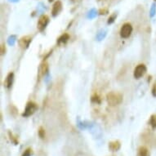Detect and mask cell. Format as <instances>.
Segmentation results:
<instances>
[{
	"mask_svg": "<svg viewBox=\"0 0 156 156\" xmlns=\"http://www.w3.org/2000/svg\"><path fill=\"white\" fill-rule=\"evenodd\" d=\"M106 101L110 106H116L123 102V95L120 92H110L106 95Z\"/></svg>",
	"mask_w": 156,
	"mask_h": 156,
	"instance_id": "obj_1",
	"label": "cell"
},
{
	"mask_svg": "<svg viewBox=\"0 0 156 156\" xmlns=\"http://www.w3.org/2000/svg\"><path fill=\"white\" fill-rule=\"evenodd\" d=\"M133 30L132 25L130 23H125L122 25L120 29V34L122 39H129L131 36V34Z\"/></svg>",
	"mask_w": 156,
	"mask_h": 156,
	"instance_id": "obj_2",
	"label": "cell"
},
{
	"mask_svg": "<svg viewBox=\"0 0 156 156\" xmlns=\"http://www.w3.org/2000/svg\"><path fill=\"white\" fill-rule=\"evenodd\" d=\"M38 110V105L36 103H34L33 101H30L28 102L25 108L24 113L22 114L23 117H30L32 114H34L35 113V111Z\"/></svg>",
	"mask_w": 156,
	"mask_h": 156,
	"instance_id": "obj_3",
	"label": "cell"
},
{
	"mask_svg": "<svg viewBox=\"0 0 156 156\" xmlns=\"http://www.w3.org/2000/svg\"><path fill=\"white\" fill-rule=\"evenodd\" d=\"M147 71L146 66L144 64H139L137 65L136 68L134 69V71H133V76H134L135 79H141V77H143L146 74Z\"/></svg>",
	"mask_w": 156,
	"mask_h": 156,
	"instance_id": "obj_4",
	"label": "cell"
},
{
	"mask_svg": "<svg viewBox=\"0 0 156 156\" xmlns=\"http://www.w3.org/2000/svg\"><path fill=\"white\" fill-rule=\"evenodd\" d=\"M49 23V17L47 15H42L39 19V22L37 24V27L39 31H43L46 29L47 25Z\"/></svg>",
	"mask_w": 156,
	"mask_h": 156,
	"instance_id": "obj_5",
	"label": "cell"
},
{
	"mask_svg": "<svg viewBox=\"0 0 156 156\" xmlns=\"http://www.w3.org/2000/svg\"><path fill=\"white\" fill-rule=\"evenodd\" d=\"M31 41H32V37L26 35V36H23L19 39L18 44L22 49H26L30 46Z\"/></svg>",
	"mask_w": 156,
	"mask_h": 156,
	"instance_id": "obj_6",
	"label": "cell"
},
{
	"mask_svg": "<svg viewBox=\"0 0 156 156\" xmlns=\"http://www.w3.org/2000/svg\"><path fill=\"white\" fill-rule=\"evenodd\" d=\"M49 71V65L48 62L46 61H43L40 64L39 69V78H43V77L46 76L47 74L48 73Z\"/></svg>",
	"mask_w": 156,
	"mask_h": 156,
	"instance_id": "obj_7",
	"label": "cell"
},
{
	"mask_svg": "<svg viewBox=\"0 0 156 156\" xmlns=\"http://www.w3.org/2000/svg\"><path fill=\"white\" fill-rule=\"evenodd\" d=\"M62 10V3L61 1L57 0L56 2H55V3L53 4L52 9V15L53 16H57L61 12V11Z\"/></svg>",
	"mask_w": 156,
	"mask_h": 156,
	"instance_id": "obj_8",
	"label": "cell"
},
{
	"mask_svg": "<svg viewBox=\"0 0 156 156\" xmlns=\"http://www.w3.org/2000/svg\"><path fill=\"white\" fill-rule=\"evenodd\" d=\"M13 80H14V74L12 72H10L6 77V79H5V82H4V84H5V87L7 88H10L12 87V83H13Z\"/></svg>",
	"mask_w": 156,
	"mask_h": 156,
	"instance_id": "obj_9",
	"label": "cell"
},
{
	"mask_svg": "<svg viewBox=\"0 0 156 156\" xmlns=\"http://www.w3.org/2000/svg\"><path fill=\"white\" fill-rule=\"evenodd\" d=\"M121 147V144L119 141H111L109 143V149L111 151H118Z\"/></svg>",
	"mask_w": 156,
	"mask_h": 156,
	"instance_id": "obj_10",
	"label": "cell"
},
{
	"mask_svg": "<svg viewBox=\"0 0 156 156\" xmlns=\"http://www.w3.org/2000/svg\"><path fill=\"white\" fill-rule=\"evenodd\" d=\"M69 39H70V35H69V34L65 33V34H62V35L59 38L58 40H57V43H58L59 44H61V43L63 44V43H66Z\"/></svg>",
	"mask_w": 156,
	"mask_h": 156,
	"instance_id": "obj_11",
	"label": "cell"
},
{
	"mask_svg": "<svg viewBox=\"0 0 156 156\" xmlns=\"http://www.w3.org/2000/svg\"><path fill=\"white\" fill-rule=\"evenodd\" d=\"M138 156H149V151L146 147L141 146L138 150Z\"/></svg>",
	"mask_w": 156,
	"mask_h": 156,
	"instance_id": "obj_12",
	"label": "cell"
},
{
	"mask_svg": "<svg viewBox=\"0 0 156 156\" xmlns=\"http://www.w3.org/2000/svg\"><path fill=\"white\" fill-rule=\"evenodd\" d=\"M150 126L152 127V129H156V114H154V115H152V116L150 117Z\"/></svg>",
	"mask_w": 156,
	"mask_h": 156,
	"instance_id": "obj_13",
	"label": "cell"
},
{
	"mask_svg": "<svg viewBox=\"0 0 156 156\" xmlns=\"http://www.w3.org/2000/svg\"><path fill=\"white\" fill-rule=\"evenodd\" d=\"M92 101L93 102H96V103H101V98L99 97L98 94L95 93L94 95L92 97Z\"/></svg>",
	"mask_w": 156,
	"mask_h": 156,
	"instance_id": "obj_14",
	"label": "cell"
},
{
	"mask_svg": "<svg viewBox=\"0 0 156 156\" xmlns=\"http://www.w3.org/2000/svg\"><path fill=\"white\" fill-rule=\"evenodd\" d=\"M39 137L41 139H43L45 137V130L42 127H40L39 129Z\"/></svg>",
	"mask_w": 156,
	"mask_h": 156,
	"instance_id": "obj_15",
	"label": "cell"
},
{
	"mask_svg": "<svg viewBox=\"0 0 156 156\" xmlns=\"http://www.w3.org/2000/svg\"><path fill=\"white\" fill-rule=\"evenodd\" d=\"M32 150L31 149H27V150H25V152L23 153L22 156H30L32 155Z\"/></svg>",
	"mask_w": 156,
	"mask_h": 156,
	"instance_id": "obj_16",
	"label": "cell"
},
{
	"mask_svg": "<svg viewBox=\"0 0 156 156\" xmlns=\"http://www.w3.org/2000/svg\"><path fill=\"white\" fill-rule=\"evenodd\" d=\"M0 52H1V55H3L5 52H6V47L4 44H1V47H0Z\"/></svg>",
	"mask_w": 156,
	"mask_h": 156,
	"instance_id": "obj_17",
	"label": "cell"
},
{
	"mask_svg": "<svg viewBox=\"0 0 156 156\" xmlns=\"http://www.w3.org/2000/svg\"><path fill=\"white\" fill-rule=\"evenodd\" d=\"M151 92H152V95L156 97V82L154 83L153 87H152V90H151Z\"/></svg>",
	"mask_w": 156,
	"mask_h": 156,
	"instance_id": "obj_18",
	"label": "cell"
},
{
	"mask_svg": "<svg viewBox=\"0 0 156 156\" xmlns=\"http://www.w3.org/2000/svg\"><path fill=\"white\" fill-rule=\"evenodd\" d=\"M9 135H10V137H11V140L12 141V142H14L15 143V145H17V140H16V138H15L13 136H12V134L11 133V132H9Z\"/></svg>",
	"mask_w": 156,
	"mask_h": 156,
	"instance_id": "obj_19",
	"label": "cell"
},
{
	"mask_svg": "<svg viewBox=\"0 0 156 156\" xmlns=\"http://www.w3.org/2000/svg\"><path fill=\"white\" fill-rule=\"evenodd\" d=\"M99 13L101 14V15H105V14H107L108 13V10L107 9H101L100 10V12Z\"/></svg>",
	"mask_w": 156,
	"mask_h": 156,
	"instance_id": "obj_20",
	"label": "cell"
},
{
	"mask_svg": "<svg viewBox=\"0 0 156 156\" xmlns=\"http://www.w3.org/2000/svg\"><path fill=\"white\" fill-rule=\"evenodd\" d=\"M115 18V15H113V16H110V18H109V21H108V23H112V22H114V19Z\"/></svg>",
	"mask_w": 156,
	"mask_h": 156,
	"instance_id": "obj_21",
	"label": "cell"
},
{
	"mask_svg": "<svg viewBox=\"0 0 156 156\" xmlns=\"http://www.w3.org/2000/svg\"><path fill=\"white\" fill-rule=\"evenodd\" d=\"M99 1H101V0H99Z\"/></svg>",
	"mask_w": 156,
	"mask_h": 156,
	"instance_id": "obj_22",
	"label": "cell"
}]
</instances>
